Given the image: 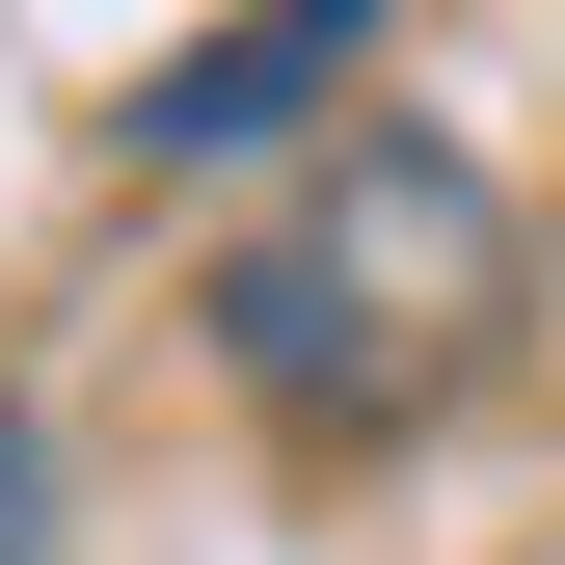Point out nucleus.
Masks as SVG:
<instances>
[{
    "mask_svg": "<svg viewBox=\"0 0 565 565\" xmlns=\"http://www.w3.org/2000/svg\"><path fill=\"white\" fill-rule=\"evenodd\" d=\"M323 82H350V28H216V54L135 82V162H243V135H297Z\"/></svg>",
    "mask_w": 565,
    "mask_h": 565,
    "instance_id": "2",
    "label": "nucleus"
},
{
    "mask_svg": "<svg viewBox=\"0 0 565 565\" xmlns=\"http://www.w3.org/2000/svg\"><path fill=\"white\" fill-rule=\"evenodd\" d=\"M0 565H54V431L0 404Z\"/></svg>",
    "mask_w": 565,
    "mask_h": 565,
    "instance_id": "3",
    "label": "nucleus"
},
{
    "mask_svg": "<svg viewBox=\"0 0 565 565\" xmlns=\"http://www.w3.org/2000/svg\"><path fill=\"white\" fill-rule=\"evenodd\" d=\"M484 323H512V189L458 162V135H323L297 189L216 243V350H243V404L269 431H323V458H377V431H431V404L484 377Z\"/></svg>",
    "mask_w": 565,
    "mask_h": 565,
    "instance_id": "1",
    "label": "nucleus"
}]
</instances>
